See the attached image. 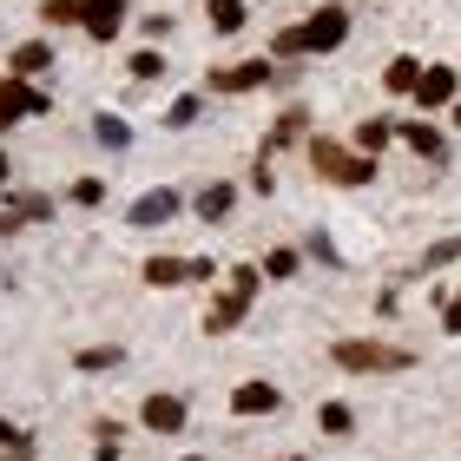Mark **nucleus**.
Returning <instances> with one entry per match:
<instances>
[{"label":"nucleus","mask_w":461,"mask_h":461,"mask_svg":"<svg viewBox=\"0 0 461 461\" xmlns=\"http://www.w3.org/2000/svg\"><path fill=\"white\" fill-rule=\"evenodd\" d=\"M349 40V14L343 7H317V20H303V27H284L270 40V59H297V53H330Z\"/></svg>","instance_id":"1"},{"label":"nucleus","mask_w":461,"mask_h":461,"mask_svg":"<svg viewBox=\"0 0 461 461\" xmlns=\"http://www.w3.org/2000/svg\"><path fill=\"white\" fill-rule=\"evenodd\" d=\"M310 165L330 185H369L375 178V158L356 152V145H337V139H310Z\"/></svg>","instance_id":"2"},{"label":"nucleus","mask_w":461,"mask_h":461,"mask_svg":"<svg viewBox=\"0 0 461 461\" xmlns=\"http://www.w3.org/2000/svg\"><path fill=\"white\" fill-rule=\"evenodd\" d=\"M40 20H79L93 40H113L125 27V0H47Z\"/></svg>","instance_id":"3"},{"label":"nucleus","mask_w":461,"mask_h":461,"mask_svg":"<svg viewBox=\"0 0 461 461\" xmlns=\"http://www.w3.org/2000/svg\"><path fill=\"white\" fill-rule=\"evenodd\" d=\"M258 284H264V270H258V264H238V270H230V284H224V297L212 303V317H204V330H212V337L238 330L244 310H250V297H258Z\"/></svg>","instance_id":"4"},{"label":"nucleus","mask_w":461,"mask_h":461,"mask_svg":"<svg viewBox=\"0 0 461 461\" xmlns=\"http://www.w3.org/2000/svg\"><path fill=\"white\" fill-rule=\"evenodd\" d=\"M47 113H53V93H40L20 73H0V132L20 125V119H47Z\"/></svg>","instance_id":"5"},{"label":"nucleus","mask_w":461,"mask_h":461,"mask_svg":"<svg viewBox=\"0 0 461 461\" xmlns=\"http://www.w3.org/2000/svg\"><path fill=\"white\" fill-rule=\"evenodd\" d=\"M330 356H337L343 369H369V375H375V369H409V363H415L409 349H395V343H375V337H369V343H363V337H343V343L330 349Z\"/></svg>","instance_id":"6"},{"label":"nucleus","mask_w":461,"mask_h":461,"mask_svg":"<svg viewBox=\"0 0 461 461\" xmlns=\"http://www.w3.org/2000/svg\"><path fill=\"white\" fill-rule=\"evenodd\" d=\"M218 264L212 258H145V284L158 290H178V284H212Z\"/></svg>","instance_id":"7"},{"label":"nucleus","mask_w":461,"mask_h":461,"mask_svg":"<svg viewBox=\"0 0 461 461\" xmlns=\"http://www.w3.org/2000/svg\"><path fill=\"white\" fill-rule=\"evenodd\" d=\"M277 79V67L258 53V59H238V67H218L212 73V93H250V86H270Z\"/></svg>","instance_id":"8"},{"label":"nucleus","mask_w":461,"mask_h":461,"mask_svg":"<svg viewBox=\"0 0 461 461\" xmlns=\"http://www.w3.org/2000/svg\"><path fill=\"white\" fill-rule=\"evenodd\" d=\"M47 218H53V198H40V192H27V198L0 204V238H14L20 224H47Z\"/></svg>","instance_id":"9"},{"label":"nucleus","mask_w":461,"mask_h":461,"mask_svg":"<svg viewBox=\"0 0 461 461\" xmlns=\"http://www.w3.org/2000/svg\"><path fill=\"white\" fill-rule=\"evenodd\" d=\"M178 204H185V198L172 192V185H158V192H145V198L132 204V224H139V230H152V224H172V218H178Z\"/></svg>","instance_id":"10"},{"label":"nucleus","mask_w":461,"mask_h":461,"mask_svg":"<svg viewBox=\"0 0 461 461\" xmlns=\"http://www.w3.org/2000/svg\"><path fill=\"white\" fill-rule=\"evenodd\" d=\"M395 139H402L409 152H422V158H435V165L448 158V139L435 132V125H422V119H395Z\"/></svg>","instance_id":"11"},{"label":"nucleus","mask_w":461,"mask_h":461,"mask_svg":"<svg viewBox=\"0 0 461 461\" xmlns=\"http://www.w3.org/2000/svg\"><path fill=\"white\" fill-rule=\"evenodd\" d=\"M139 415H145V429H152V435H178V429H185V402H178V395H165V389L145 395Z\"/></svg>","instance_id":"12"},{"label":"nucleus","mask_w":461,"mask_h":461,"mask_svg":"<svg viewBox=\"0 0 461 461\" xmlns=\"http://www.w3.org/2000/svg\"><path fill=\"white\" fill-rule=\"evenodd\" d=\"M455 67H429L422 73V86H415V106H422V113H435V106H455Z\"/></svg>","instance_id":"13"},{"label":"nucleus","mask_w":461,"mask_h":461,"mask_svg":"<svg viewBox=\"0 0 461 461\" xmlns=\"http://www.w3.org/2000/svg\"><path fill=\"white\" fill-rule=\"evenodd\" d=\"M47 67H53V40H20V47L7 53V73H20V79H33Z\"/></svg>","instance_id":"14"},{"label":"nucleus","mask_w":461,"mask_h":461,"mask_svg":"<svg viewBox=\"0 0 461 461\" xmlns=\"http://www.w3.org/2000/svg\"><path fill=\"white\" fill-rule=\"evenodd\" d=\"M277 402H284V395L270 389V383H244L238 395H230V409H238V415H270Z\"/></svg>","instance_id":"15"},{"label":"nucleus","mask_w":461,"mask_h":461,"mask_svg":"<svg viewBox=\"0 0 461 461\" xmlns=\"http://www.w3.org/2000/svg\"><path fill=\"white\" fill-rule=\"evenodd\" d=\"M422 73H429L422 59L395 53V59H389V73H383V86H389V93H415V86H422Z\"/></svg>","instance_id":"16"},{"label":"nucleus","mask_w":461,"mask_h":461,"mask_svg":"<svg viewBox=\"0 0 461 461\" xmlns=\"http://www.w3.org/2000/svg\"><path fill=\"white\" fill-rule=\"evenodd\" d=\"M303 125H310V113H303V106H290L277 125H270V139H264V158L277 152V145H297V139H303Z\"/></svg>","instance_id":"17"},{"label":"nucleus","mask_w":461,"mask_h":461,"mask_svg":"<svg viewBox=\"0 0 461 461\" xmlns=\"http://www.w3.org/2000/svg\"><path fill=\"white\" fill-rule=\"evenodd\" d=\"M395 139V119H363V125H356V152H383V145Z\"/></svg>","instance_id":"18"},{"label":"nucleus","mask_w":461,"mask_h":461,"mask_svg":"<svg viewBox=\"0 0 461 461\" xmlns=\"http://www.w3.org/2000/svg\"><path fill=\"white\" fill-rule=\"evenodd\" d=\"M230 204H238V192H230V185H204V192H198V218H204V224H218Z\"/></svg>","instance_id":"19"},{"label":"nucleus","mask_w":461,"mask_h":461,"mask_svg":"<svg viewBox=\"0 0 461 461\" xmlns=\"http://www.w3.org/2000/svg\"><path fill=\"white\" fill-rule=\"evenodd\" d=\"M93 139L113 145V152H125V145H132V125H125L119 113H99V119H93Z\"/></svg>","instance_id":"20"},{"label":"nucleus","mask_w":461,"mask_h":461,"mask_svg":"<svg viewBox=\"0 0 461 461\" xmlns=\"http://www.w3.org/2000/svg\"><path fill=\"white\" fill-rule=\"evenodd\" d=\"M0 455H7V461H27V455H33V435L14 429V422H0Z\"/></svg>","instance_id":"21"},{"label":"nucleus","mask_w":461,"mask_h":461,"mask_svg":"<svg viewBox=\"0 0 461 461\" xmlns=\"http://www.w3.org/2000/svg\"><path fill=\"white\" fill-rule=\"evenodd\" d=\"M119 356H125L119 343H99V349H79V356H73V363H79V369H86V375H93V369H119Z\"/></svg>","instance_id":"22"},{"label":"nucleus","mask_w":461,"mask_h":461,"mask_svg":"<svg viewBox=\"0 0 461 461\" xmlns=\"http://www.w3.org/2000/svg\"><path fill=\"white\" fill-rule=\"evenodd\" d=\"M212 27L218 33H238L244 27V0H212Z\"/></svg>","instance_id":"23"},{"label":"nucleus","mask_w":461,"mask_h":461,"mask_svg":"<svg viewBox=\"0 0 461 461\" xmlns=\"http://www.w3.org/2000/svg\"><path fill=\"white\" fill-rule=\"evenodd\" d=\"M317 422H323V435H349V429H356V415H349V402H323Z\"/></svg>","instance_id":"24"},{"label":"nucleus","mask_w":461,"mask_h":461,"mask_svg":"<svg viewBox=\"0 0 461 461\" xmlns=\"http://www.w3.org/2000/svg\"><path fill=\"white\" fill-rule=\"evenodd\" d=\"M461 258V238H442V244H429L422 250V277H429V270H442V264H455Z\"/></svg>","instance_id":"25"},{"label":"nucleus","mask_w":461,"mask_h":461,"mask_svg":"<svg viewBox=\"0 0 461 461\" xmlns=\"http://www.w3.org/2000/svg\"><path fill=\"white\" fill-rule=\"evenodd\" d=\"M93 435H99V442H93V455H99V461H119V442H125V429H119V422H99Z\"/></svg>","instance_id":"26"},{"label":"nucleus","mask_w":461,"mask_h":461,"mask_svg":"<svg viewBox=\"0 0 461 461\" xmlns=\"http://www.w3.org/2000/svg\"><path fill=\"white\" fill-rule=\"evenodd\" d=\"M198 119V93H185V99H172V113H165V125H172V132H185V125Z\"/></svg>","instance_id":"27"},{"label":"nucleus","mask_w":461,"mask_h":461,"mask_svg":"<svg viewBox=\"0 0 461 461\" xmlns=\"http://www.w3.org/2000/svg\"><path fill=\"white\" fill-rule=\"evenodd\" d=\"M264 277H297V250H270V258H264Z\"/></svg>","instance_id":"28"},{"label":"nucleus","mask_w":461,"mask_h":461,"mask_svg":"<svg viewBox=\"0 0 461 461\" xmlns=\"http://www.w3.org/2000/svg\"><path fill=\"white\" fill-rule=\"evenodd\" d=\"M125 73H132V79H158L165 59H158V53H132V67H125Z\"/></svg>","instance_id":"29"},{"label":"nucleus","mask_w":461,"mask_h":461,"mask_svg":"<svg viewBox=\"0 0 461 461\" xmlns=\"http://www.w3.org/2000/svg\"><path fill=\"white\" fill-rule=\"evenodd\" d=\"M99 198H106V185H99V178H79L73 185V204H99Z\"/></svg>","instance_id":"30"},{"label":"nucleus","mask_w":461,"mask_h":461,"mask_svg":"<svg viewBox=\"0 0 461 461\" xmlns=\"http://www.w3.org/2000/svg\"><path fill=\"white\" fill-rule=\"evenodd\" d=\"M442 330H448V337H461V297H455V303L442 310Z\"/></svg>","instance_id":"31"},{"label":"nucleus","mask_w":461,"mask_h":461,"mask_svg":"<svg viewBox=\"0 0 461 461\" xmlns=\"http://www.w3.org/2000/svg\"><path fill=\"white\" fill-rule=\"evenodd\" d=\"M448 113H455V125H461V99H455V106H448Z\"/></svg>","instance_id":"32"},{"label":"nucleus","mask_w":461,"mask_h":461,"mask_svg":"<svg viewBox=\"0 0 461 461\" xmlns=\"http://www.w3.org/2000/svg\"><path fill=\"white\" fill-rule=\"evenodd\" d=\"M0 178H7V152H0Z\"/></svg>","instance_id":"33"},{"label":"nucleus","mask_w":461,"mask_h":461,"mask_svg":"<svg viewBox=\"0 0 461 461\" xmlns=\"http://www.w3.org/2000/svg\"><path fill=\"white\" fill-rule=\"evenodd\" d=\"M284 461H310V455H284Z\"/></svg>","instance_id":"34"},{"label":"nucleus","mask_w":461,"mask_h":461,"mask_svg":"<svg viewBox=\"0 0 461 461\" xmlns=\"http://www.w3.org/2000/svg\"><path fill=\"white\" fill-rule=\"evenodd\" d=\"M185 461H204V455H185Z\"/></svg>","instance_id":"35"}]
</instances>
